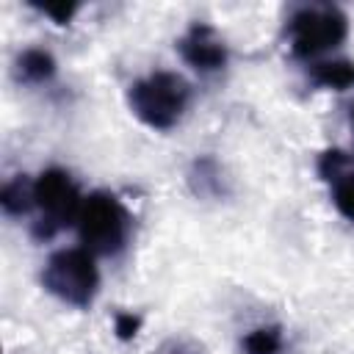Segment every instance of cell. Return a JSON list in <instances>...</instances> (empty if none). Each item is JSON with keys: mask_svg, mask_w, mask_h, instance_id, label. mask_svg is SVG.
Here are the masks:
<instances>
[{"mask_svg": "<svg viewBox=\"0 0 354 354\" xmlns=\"http://www.w3.org/2000/svg\"><path fill=\"white\" fill-rule=\"evenodd\" d=\"M130 113L149 130H171L191 108V83L169 69H155L127 88Z\"/></svg>", "mask_w": 354, "mask_h": 354, "instance_id": "obj_1", "label": "cell"}, {"mask_svg": "<svg viewBox=\"0 0 354 354\" xmlns=\"http://www.w3.org/2000/svg\"><path fill=\"white\" fill-rule=\"evenodd\" d=\"M285 36H288L290 53L313 64L346 41L348 17L340 6H332V3L299 6L285 22Z\"/></svg>", "mask_w": 354, "mask_h": 354, "instance_id": "obj_2", "label": "cell"}, {"mask_svg": "<svg viewBox=\"0 0 354 354\" xmlns=\"http://www.w3.org/2000/svg\"><path fill=\"white\" fill-rule=\"evenodd\" d=\"M130 213L122 199L111 191H94L83 199L75 230L80 246L88 249L94 257H113L130 241Z\"/></svg>", "mask_w": 354, "mask_h": 354, "instance_id": "obj_3", "label": "cell"}, {"mask_svg": "<svg viewBox=\"0 0 354 354\" xmlns=\"http://www.w3.org/2000/svg\"><path fill=\"white\" fill-rule=\"evenodd\" d=\"M41 288L61 304L86 310L100 293L97 257L83 246L58 249L47 257L41 268Z\"/></svg>", "mask_w": 354, "mask_h": 354, "instance_id": "obj_4", "label": "cell"}, {"mask_svg": "<svg viewBox=\"0 0 354 354\" xmlns=\"http://www.w3.org/2000/svg\"><path fill=\"white\" fill-rule=\"evenodd\" d=\"M83 194L75 177L66 169L50 166L33 177V210H36V235L50 238L66 227H75Z\"/></svg>", "mask_w": 354, "mask_h": 354, "instance_id": "obj_5", "label": "cell"}, {"mask_svg": "<svg viewBox=\"0 0 354 354\" xmlns=\"http://www.w3.org/2000/svg\"><path fill=\"white\" fill-rule=\"evenodd\" d=\"M177 53L191 69H196L202 75H213V72L224 69L230 61V50H227L224 36L207 22H194L177 39Z\"/></svg>", "mask_w": 354, "mask_h": 354, "instance_id": "obj_6", "label": "cell"}, {"mask_svg": "<svg viewBox=\"0 0 354 354\" xmlns=\"http://www.w3.org/2000/svg\"><path fill=\"white\" fill-rule=\"evenodd\" d=\"M318 174L329 185L332 205L346 221H354V160L340 149H326L318 158Z\"/></svg>", "mask_w": 354, "mask_h": 354, "instance_id": "obj_7", "label": "cell"}, {"mask_svg": "<svg viewBox=\"0 0 354 354\" xmlns=\"http://www.w3.org/2000/svg\"><path fill=\"white\" fill-rule=\"evenodd\" d=\"M55 69H58V64H55L53 53L41 50V47H28V50H22V53L17 55V61H14L17 77H19L22 83H30V86H39V83L53 80Z\"/></svg>", "mask_w": 354, "mask_h": 354, "instance_id": "obj_8", "label": "cell"}, {"mask_svg": "<svg viewBox=\"0 0 354 354\" xmlns=\"http://www.w3.org/2000/svg\"><path fill=\"white\" fill-rule=\"evenodd\" d=\"M310 80L321 88L346 91L354 88V61L346 58H321L310 64Z\"/></svg>", "mask_w": 354, "mask_h": 354, "instance_id": "obj_9", "label": "cell"}, {"mask_svg": "<svg viewBox=\"0 0 354 354\" xmlns=\"http://www.w3.org/2000/svg\"><path fill=\"white\" fill-rule=\"evenodd\" d=\"M0 205L8 216H25L33 210V180L25 174H17L3 183L0 188Z\"/></svg>", "mask_w": 354, "mask_h": 354, "instance_id": "obj_10", "label": "cell"}, {"mask_svg": "<svg viewBox=\"0 0 354 354\" xmlns=\"http://www.w3.org/2000/svg\"><path fill=\"white\" fill-rule=\"evenodd\" d=\"M285 346V337H282V329L279 326H271V324H263V326H254L243 335L241 340V351L243 354H279Z\"/></svg>", "mask_w": 354, "mask_h": 354, "instance_id": "obj_11", "label": "cell"}, {"mask_svg": "<svg viewBox=\"0 0 354 354\" xmlns=\"http://www.w3.org/2000/svg\"><path fill=\"white\" fill-rule=\"evenodd\" d=\"M33 8H36L39 14L50 17L55 25H66V22H72V17L80 11L77 3H33Z\"/></svg>", "mask_w": 354, "mask_h": 354, "instance_id": "obj_12", "label": "cell"}, {"mask_svg": "<svg viewBox=\"0 0 354 354\" xmlns=\"http://www.w3.org/2000/svg\"><path fill=\"white\" fill-rule=\"evenodd\" d=\"M138 326H141V318H138V315H133V313H119V315H116V321H113V329H116V335H119L122 340L136 337Z\"/></svg>", "mask_w": 354, "mask_h": 354, "instance_id": "obj_13", "label": "cell"}, {"mask_svg": "<svg viewBox=\"0 0 354 354\" xmlns=\"http://www.w3.org/2000/svg\"><path fill=\"white\" fill-rule=\"evenodd\" d=\"M351 122H354V113H351Z\"/></svg>", "mask_w": 354, "mask_h": 354, "instance_id": "obj_14", "label": "cell"}]
</instances>
